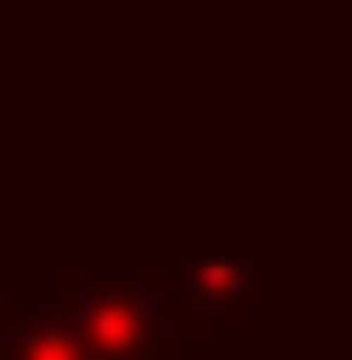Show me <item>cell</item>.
Wrapping results in <instances>:
<instances>
[{
	"instance_id": "1",
	"label": "cell",
	"mask_w": 352,
	"mask_h": 360,
	"mask_svg": "<svg viewBox=\"0 0 352 360\" xmlns=\"http://www.w3.org/2000/svg\"><path fill=\"white\" fill-rule=\"evenodd\" d=\"M25 293H51L101 360H176V269H134V260H25Z\"/></svg>"
},
{
	"instance_id": "2",
	"label": "cell",
	"mask_w": 352,
	"mask_h": 360,
	"mask_svg": "<svg viewBox=\"0 0 352 360\" xmlns=\"http://www.w3.org/2000/svg\"><path fill=\"white\" fill-rule=\"evenodd\" d=\"M285 302H294V276L277 260H184L176 269V327L227 335L244 344V360L285 344Z\"/></svg>"
},
{
	"instance_id": "3",
	"label": "cell",
	"mask_w": 352,
	"mask_h": 360,
	"mask_svg": "<svg viewBox=\"0 0 352 360\" xmlns=\"http://www.w3.org/2000/svg\"><path fill=\"white\" fill-rule=\"evenodd\" d=\"M0 360H101V352H92V335L51 302V293L8 285V293H0Z\"/></svg>"
},
{
	"instance_id": "4",
	"label": "cell",
	"mask_w": 352,
	"mask_h": 360,
	"mask_svg": "<svg viewBox=\"0 0 352 360\" xmlns=\"http://www.w3.org/2000/svg\"><path fill=\"white\" fill-rule=\"evenodd\" d=\"M260 360H352V335H310V344H277Z\"/></svg>"
}]
</instances>
